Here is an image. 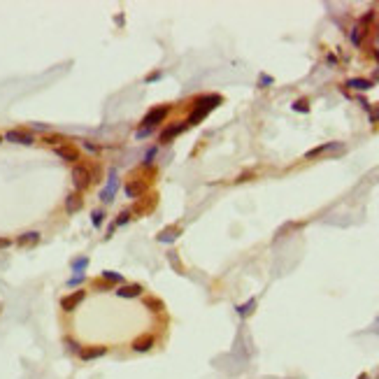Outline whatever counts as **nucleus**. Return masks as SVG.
I'll list each match as a JSON object with an SVG mask.
<instances>
[{
  "mask_svg": "<svg viewBox=\"0 0 379 379\" xmlns=\"http://www.w3.org/2000/svg\"><path fill=\"white\" fill-rule=\"evenodd\" d=\"M170 112H172V107H170V105H156V107H151L149 112L144 114V119H142L144 128L154 130V126H158V123H165V119H168Z\"/></svg>",
  "mask_w": 379,
  "mask_h": 379,
  "instance_id": "obj_1",
  "label": "nucleus"
},
{
  "mask_svg": "<svg viewBox=\"0 0 379 379\" xmlns=\"http://www.w3.org/2000/svg\"><path fill=\"white\" fill-rule=\"evenodd\" d=\"M70 175H72V184H75L77 191H84L93 184V179H91V170H88V165H84V163L72 165V172H70Z\"/></svg>",
  "mask_w": 379,
  "mask_h": 379,
  "instance_id": "obj_2",
  "label": "nucleus"
},
{
  "mask_svg": "<svg viewBox=\"0 0 379 379\" xmlns=\"http://www.w3.org/2000/svg\"><path fill=\"white\" fill-rule=\"evenodd\" d=\"M156 205H158V196L156 193H149V196H144L142 200H137L135 207L130 210V214H137V217H147L151 212L156 210Z\"/></svg>",
  "mask_w": 379,
  "mask_h": 379,
  "instance_id": "obj_3",
  "label": "nucleus"
},
{
  "mask_svg": "<svg viewBox=\"0 0 379 379\" xmlns=\"http://www.w3.org/2000/svg\"><path fill=\"white\" fill-rule=\"evenodd\" d=\"M116 191H119V172H116V170H109L107 184H105V189L100 191V200L102 203H112L114 196H116Z\"/></svg>",
  "mask_w": 379,
  "mask_h": 379,
  "instance_id": "obj_4",
  "label": "nucleus"
},
{
  "mask_svg": "<svg viewBox=\"0 0 379 379\" xmlns=\"http://www.w3.org/2000/svg\"><path fill=\"white\" fill-rule=\"evenodd\" d=\"M5 140H7V142H14V144H23V147H28V144L35 142L33 133H30V130H23V128L7 130V133H5Z\"/></svg>",
  "mask_w": 379,
  "mask_h": 379,
  "instance_id": "obj_5",
  "label": "nucleus"
},
{
  "mask_svg": "<svg viewBox=\"0 0 379 379\" xmlns=\"http://www.w3.org/2000/svg\"><path fill=\"white\" fill-rule=\"evenodd\" d=\"M84 298H86V291H84V289H79V291H72L70 296L61 298V310L63 312H75L77 307L84 303Z\"/></svg>",
  "mask_w": 379,
  "mask_h": 379,
  "instance_id": "obj_6",
  "label": "nucleus"
},
{
  "mask_svg": "<svg viewBox=\"0 0 379 379\" xmlns=\"http://www.w3.org/2000/svg\"><path fill=\"white\" fill-rule=\"evenodd\" d=\"M56 156L61 158V161H65V163H79V149H77L75 144H70V142H65V144H61V147H56Z\"/></svg>",
  "mask_w": 379,
  "mask_h": 379,
  "instance_id": "obj_7",
  "label": "nucleus"
},
{
  "mask_svg": "<svg viewBox=\"0 0 379 379\" xmlns=\"http://www.w3.org/2000/svg\"><path fill=\"white\" fill-rule=\"evenodd\" d=\"M186 128H189V126H186V121H182V123H170V126H165V128L161 130V137H158V142H161V144H168L172 137H177L179 133H184Z\"/></svg>",
  "mask_w": 379,
  "mask_h": 379,
  "instance_id": "obj_8",
  "label": "nucleus"
},
{
  "mask_svg": "<svg viewBox=\"0 0 379 379\" xmlns=\"http://www.w3.org/2000/svg\"><path fill=\"white\" fill-rule=\"evenodd\" d=\"M144 191H147V186H144L142 179H128V182L123 184V193H126V198H133V200L142 198Z\"/></svg>",
  "mask_w": 379,
  "mask_h": 379,
  "instance_id": "obj_9",
  "label": "nucleus"
},
{
  "mask_svg": "<svg viewBox=\"0 0 379 379\" xmlns=\"http://www.w3.org/2000/svg\"><path fill=\"white\" fill-rule=\"evenodd\" d=\"M151 347H156V338L151 335V333L137 335V338L133 340V352H137V354H147Z\"/></svg>",
  "mask_w": 379,
  "mask_h": 379,
  "instance_id": "obj_10",
  "label": "nucleus"
},
{
  "mask_svg": "<svg viewBox=\"0 0 379 379\" xmlns=\"http://www.w3.org/2000/svg\"><path fill=\"white\" fill-rule=\"evenodd\" d=\"M224 102V98L219 93H207V95H200L196 100V107H200V109H205V112H212L214 107H219Z\"/></svg>",
  "mask_w": 379,
  "mask_h": 379,
  "instance_id": "obj_11",
  "label": "nucleus"
},
{
  "mask_svg": "<svg viewBox=\"0 0 379 379\" xmlns=\"http://www.w3.org/2000/svg\"><path fill=\"white\" fill-rule=\"evenodd\" d=\"M142 284H121L119 289H116V296L119 298H126V300H130V298H140L142 296Z\"/></svg>",
  "mask_w": 379,
  "mask_h": 379,
  "instance_id": "obj_12",
  "label": "nucleus"
},
{
  "mask_svg": "<svg viewBox=\"0 0 379 379\" xmlns=\"http://www.w3.org/2000/svg\"><path fill=\"white\" fill-rule=\"evenodd\" d=\"M182 235V228L179 226H168V228H163L158 235H156V240L161 244H172V242H177V237Z\"/></svg>",
  "mask_w": 379,
  "mask_h": 379,
  "instance_id": "obj_13",
  "label": "nucleus"
},
{
  "mask_svg": "<svg viewBox=\"0 0 379 379\" xmlns=\"http://www.w3.org/2000/svg\"><path fill=\"white\" fill-rule=\"evenodd\" d=\"M107 354V347H86V349H81L79 352V359L81 361H95V359H100V356H105Z\"/></svg>",
  "mask_w": 379,
  "mask_h": 379,
  "instance_id": "obj_14",
  "label": "nucleus"
},
{
  "mask_svg": "<svg viewBox=\"0 0 379 379\" xmlns=\"http://www.w3.org/2000/svg\"><path fill=\"white\" fill-rule=\"evenodd\" d=\"M81 205H84V200H81L79 191H75V193H70V196L65 198V212H68V214H75V212H79Z\"/></svg>",
  "mask_w": 379,
  "mask_h": 379,
  "instance_id": "obj_15",
  "label": "nucleus"
},
{
  "mask_svg": "<svg viewBox=\"0 0 379 379\" xmlns=\"http://www.w3.org/2000/svg\"><path fill=\"white\" fill-rule=\"evenodd\" d=\"M37 242H40V233H37V230H28V233L16 237V244H19V247H35Z\"/></svg>",
  "mask_w": 379,
  "mask_h": 379,
  "instance_id": "obj_16",
  "label": "nucleus"
},
{
  "mask_svg": "<svg viewBox=\"0 0 379 379\" xmlns=\"http://www.w3.org/2000/svg\"><path fill=\"white\" fill-rule=\"evenodd\" d=\"M142 307H144V310H149V312H154V314H158V312L165 310V303H163L161 298L147 296V298H142Z\"/></svg>",
  "mask_w": 379,
  "mask_h": 379,
  "instance_id": "obj_17",
  "label": "nucleus"
},
{
  "mask_svg": "<svg viewBox=\"0 0 379 379\" xmlns=\"http://www.w3.org/2000/svg\"><path fill=\"white\" fill-rule=\"evenodd\" d=\"M333 149H342V144L340 142H326V144H321V147H317V149H310L307 154H305V158H317V156L326 154V151H333Z\"/></svg>",
  "mask_w": 379,
  "mask_h": 379,
  "instance_id": "obj_18",
  "label": "nucleus"
},
{
  "mask_svg": "<svg viewBox=\"0 0 379 379\" xmlns=\"http://www.w3.org/2000/svg\"><path fill=\"white\" fill-rule=\"evenodd\" d=\"M100 279L105 282V284H126L121 272H114V270H102L100 272Z\"/></svg>",
  "mask_w": 379,
  "mask_h": 379,
  "instance_id": "obj_19",
  "label": "nucleus"
},
{
  "mask_svg": "<svg viewBox=\"0 0 379 379\" xmlns=\"http://www.w3.org/2000/svg\"><path fill=\"white\" fill-rule=\"evenodd\" d=\"M347 86H349V88H356V91H368V88H373V81H370V79H363V77H354V79L347 81Z\"/></svg>",
  "mask_w": 379,
  "mask_h": 379,
  "instance_id": "obj_20",
  "label": "nucleus"
},
{
  "mask_svg": "<svg viewBox=\"0 0 379 379\" xmlns=\"http://www.w3.org/2000/svg\"><path fill=\"white\" fill-rule=\"evenodd\" d=\"M70 268L75 270V275H84V270L88 268V256H77V258H72Z\"/></svg>",
  "mask_w": 379,
  "mask_h": 379,
  "instance_id": "obj_21",
  "label": "nucleus"
},
{
  "mask_svg": "<svg viewBox=\"0 0 379 379\" xmlns=\"http://www.w3.org/2000/svg\"><path fill=\"white\" fill-rule=\"evenodd\" d=\"M235 310H237V314H240V317H249L251 312L256 310V298H249L244 305H237Z\"/></svg>",
  "mask_w": 379,
  "mask_h": 379,
  "instance_id": "obj_22",
  "label": "nucleus"
},
{
  "mask_svg": "<svg viewBox=\"0 0 379 379\" xmlns=\"http://www.w3.org/2000/svg\"><path fill=\"white\" fill-rule=\"evenodd\" d=\"M42 142L51 144V147H61V144H65V137L58 135V133H47V135L42 137Z\"/></svg>",
  "mask_w": 379,
  "mask_h": 379,
  "instance_id": "obj_23",
  "label": "nucleus"
},
{
  "mask_svg": "<svg viewBox=\"0 0 379 379\" xmlns=\"http://www.w3.org/2000/svg\"><path fill=\"white\" fill-rule=\"evenodd\" d=\"M349 40L354 42V47H361V44H363V28L354 26L352 30H349Z\"/></svg>",
  "mask_w": 379,
  "mask_h": 379,
  "instance_id": "obj_24",
  "label": "nucleus"
},
{
  "mask_svg": "<svg viewBox=\"0 0 379 379\" xmlns=\"http://www.w3.org/2000/svg\"><path fill=\"white\" fill-rule=\"evenodd\" d=\"M128 221H130V210H121V212H119V217L114 219V224H112V226H114V228H119V226H126Z\"/></svg>",
  "mask_w": 379,
  "mask_h": 379,
  "instance_id": "obj_25",
  "label": "nucleus"
},
{
  "mask_svg": "<svg viewBox=\"0 0 379 379\" xmlns=\"http://www.w3.org/2000/svg\"><path fill=\"white\" fill-rule=\"evenodd\" d=\"M102 221H105V212H102V210H93V212H91V224H93L95 228H100Z\"/></svg>",
  "mask_w": 379,
  "mask_h": 379,
  "instance_id": "obj_26",
  "label": "nucleus"
},
{
  "mask_svg": "<svg viewBox=\"0 0 379 379\" xmlns=\"http://www.w3.org/2000/svg\"><path fill=\"white\" fill-rule=\"evenodd\" d=\"M65 347H68V352H72V354L81 352V345L77 342V340H72V338H65Z\"/></svg>",
  "mask_w": 379,
  "mask_h": 379,
  "instance_id": "obj_27",
  "label": "nucleus"
},
{
  "mask_svg": "<svg viewBox=\"0 0 379 379\" xmlns=\"http://www.w3.org/2000/svg\"><path fill=\"white\" fill-rule=\"evenodd\" d=\"M291 107L296 109V112H303V114H307V112H310V102H307V100H296Z\"/></svg>",
  "mask_w": 379,
  "mask_h": 379,
  "instance_id": "obj_28",
  "label": "nucleus"
},
{
  "mask_svg": "<svg viewBox=\"0 0 379 379\" xmlns=\"http://www.w3.org/2000/svg\"><path fill=\"white\" fill-rule=\"evenodd\" d=\"M156 151H158V149H156V147H151V149H147V154H144V161H142V165H144V168H149L151 163H154V156H156Z\"/></svg>",
  "mask_w": 379,
  "mask_h": 379,
  "instance_id": "obj_29",
  "label": "nucleus"
},
{
  "mask_svg": "<svg viewBox=\"0 0 379 379\" xmlns=\"http://www.w3.org/2000/svg\"><path fill=\"white\" fill-rule=\"evenodd\" d=\"M168 261H170V265H172L177 272H182V263L177 261V254H175V251H170V254H168Z\"/></svg>",
  "mask_w": 379,
  "mask_h": 379,
  "instance_id": "obj_30",
  "label": "nucleus"
},
{
  "mask_svg": "<svg viewBox=\"0 0 379 379\" xmlns=\"http://www.w3.org/2000/svg\"><path fill=\"white\" fill-rule=\"evenodd\" d=\"M86 279V275H72V277L68 279V286H77V284H81Z\"/></svg>",
  "mask_w": 379,
  "mask_h": 379,
  "instance_id": "obj_31",
  "label": "nucleus"
},
{
  "mask_svg": "<svg viewBox=\"0 0 379 379\" xmlns=\"http://www.w3.org/2000/svg\"><path fill=\"white\" fill-rule=\"evenodd\" d=\"M258 84H261V86H270V84H272V77L270 75H261V77H258Z\"/></svg>",
  "mask_w": 379,
  "mask_h": 379,
  "instance_id": "obj_32",
  "label": "nucleus"
},
{
  "mask_svg": "<svg viewBox=\"0 0 379 379\" xmlns=\"http://www.w3.org/2000/svg\"><path fill=\"white\" fill-rule=\"evenodd\" d=\"M161 77H163V72H161V70H154V72H151V75L147 77V81H158V79H161Z\"/></svg>",
  "mask_w": 379,
  "mask_h": 379,
  "instance_id": "obj_33",
  "label": "nucleus"
},
{
  "mask_svg": "<svg viewBox=\"0 0 379 379\" xmlns=\"http://www.w3.org/2000/svg\"><path fill=\"white\" fill-rule=\"evenodd\" d=\"M7 247H12V240L9 237H0V249H7Z\"/></svg>",
  "mask_w": 379,
  "mask_h": 379,
  "instance_id": "obj_34",
  "label": "nucleus"
},
{
  "mask_svg": "<svg viewBox=\"0 0 379 379\" xmlns=\"http://www.w3.org/2000/svg\"><path fill=\"white\" fill-rule=\"evenodd\" d=\"M375 19V12H368L366 16H363V19H361V23H363V26H366V23H370V21Z\"/></svg>",
  "mask_w": 379,
  "mask_h": 379,
  "instance_id": "obj_35",
  "label": "nucleus"
},
{
  "mask_svg": "<svg viewBox=\"0 0 379 379\" xmlns=\"http://www.w3.org/2000/svg\"><path fill=\"white\" fill-rule=\"evenodd\" d=\"M135 135H137V137H147V135H151V128H140Z\"/></svg>",
  "mask_w": 379,
  "mask_h": 379,
  "instance_id": "obj_36",
  "label": "nucleus"
},
{
  "mask_svg": "<svg viewBox=\"0 0 379 379\" xmlns=\"http://www.w3.org/2000/svg\"><path fill=\"white\" fill-rule=\"evenodd\" d=\"M84 149H88V151H98V147H95L93 142H84Z\"/></svg>",
  "mask_w": 379,
  "mask_h": 379,
  "instance_id": "obj_37",
  "label": "nucleus"
},
{
  "mask_svg": "<svg viewBox=\"0 0 379 379\" xmlns=\"http://www.w3.org/2000/svg\"><path fill=\"white\" fill-rule=\"evenodd\" d=\"M359 379H370V377H368V375H361V377Z\"/></svg>",
  "mask_w": 379,
  "mask_h": 379,
  "instance_id": "obj_38",
  "label": "nucleus"
},
{
  "mask_svg": "<svg viewBox=\"0 0 379 379\" xmlns=\"http://www.w3.org/2000/svg\"><path fill=\"white\" fill-rule=\"evenodd\" d=\"M375 56H377V58H379V49H377V51H375Z\"/></svg>",
  "mask_w": 379,
  "mask_h": 379,
  "instance_id": "obj_39",
  "label": "nucleus"
},
{
  "mask_svg": "<svg viewBox=\"0 0 379 379\" xmlns=\"http://www.w3.org/2000/svg\"><path fill=\"white\" fill-rule=\"evenodd\" d=\"M0 142H2V135H0Z\"/></svg>",
  "mask_w": 379,
  "mask_h": 379,
  "instance_id": "obj_40",
  "label": "nucleus"
},
{
  "mask_svg": "<svg viewBox=\"0 0 379 379\" xmlns=\"http://www.w3.org/2000/svg\"><path fill=\"white\" fill-rule=\"evenodd\" d=\"M0 310H2V305H0Z\"/></svg>",
  "mask_w": 379,
  "mask_h": 379,
  "instance_id": "obj_41",
  "label": "nucleus"
}]
</instances>
